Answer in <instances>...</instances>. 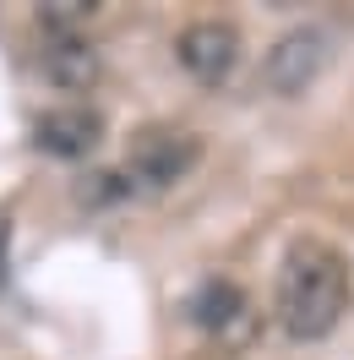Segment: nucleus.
<instances>
[{"instance_id":"obj_1","label":"nucleus","mask_w":354,"mask_h":360,"mask_svg":"<svg viewBox=\"0 0 354 360\" xmlns=\"http://www.w3.org/2000/svg\"><path fill=\"white\" fill-rule=\"evenodd\" d=\"M349 311V262L322 240L289 246L278 268V322L289 338H327Z\"/></svg>"},{"instance_id":"obj_2","label":"nucleus","mask_w":354,"mask_h":360,"mask_svg":"<svg viewBox=\"0 0 354 360\" xmlns=\"http://www.w3.org/2000/svg\"><path fill=\"white\" fill-rule=\"evenodd\" d=\"M197 158H202L197 131H185V126H142L131 136V148H126V175L142 180L148 191H164V186L191 175Z\"/></svg>"},{"instance_id":"obj_8","label":"nucleus","mask_w":354,"mask_h":360,"mask_svg":"<svg viewBox=\"0 0 354 360\" xmlns=\"http://www.w3.org/2000/svg\"><path fill=\"white\" fill-rule=\"evenodd\" d=\"M93 0H55V6H44L39 11V22H44V33H77L82 22H93Z\"/></svg>"},{"instance_id":"obj_7","label":"nucleus","mask_w":354,"mask_h":360,"mask_svg":"<svg viewBox=\"0 0 354 360\" xmlns=\"http://www.w3.org/2000/svg\"><path fill=\"white\" fill-rule=\"evenodd\" d=\"M245 311V295L229 284V278H207L197 295H191V316H197V328H229L235 316Z\"/></svg>"},{"instance_id":"obj_4","label":"nucleus","mask_w":354,"mask_h":360,"mask_svg":"<svg viewBox=\"0 0 354 360\" xmlns=\"http://www.w3.org/2000/svg\"><path fill=\"white\" fill-rule=\"evenodd\" d=\"M175 55H180V66L191 71L197 82L218 88L223 77L235 71V60H240V33H235V22L202 17V22H191V27L175 39Z\"/></svg>"},{"instance_id":"obj_3","label":"nucleus","mask_w":354,"mask_h":360,"mask_svg":"<svg viewBox=\"0 0 354 360\" xmlns=\"http://www.w3.org/2000/svg\"><path fill=\"white\" fill-rule=\"evenodd\" d=\"M322 66H327V39H322L316 27H294V33H284L278 44L267 49L262 82H267L273 93L294 98V93H306L310 82L322 77Z\"/></svg>"},{"instance_id":"obj_6","label":"nucleus","mask_w":354,"mask_h":360,"mask_svg":"<svg viewBox=\"0 0 354 360\" xmlns=\"http://www.w3.org/2000/svg\"><path fill=\"white\" fill-rule=\"evenodd\" d=\"M98 142H104V120L88 104H60L39 120V148L55 158H88Z\"/></svg>"},{"instance_id":"obj_5","label":"nucleus","mask_w":354,"mask_h":360,"mask_svg":"<svg viewBox=\"0 0 354 360\" xmlns=\"http://www.w3.org/2000/svg\"><path fill=\"white\" fill-rule=\"evenodd\" d=\"M39 66L60 93H88L98 82V49L88 44V33H44Z\"/></svg>"}]
</instances>
